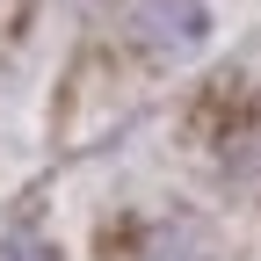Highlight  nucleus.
<instances>
[{"instance_id": "2", "label": "nucleus", "mask_w": 261, "mask_h": 261, "mask_svg": "<svg viewBox=\"0 0 261 261\" xmlns=\"http://www.w3.org/2000/svg\"><path fill=\"white\" fill-rule=\"evenodd\" d=\"M0 261H58L44 240H0Z\"/></svg>"}, {"instance_id": "1", "label": "nucleus", "mask_w": 261, "mask_h": 261, "mask_svg": "<svg viewBox=\"0 0 261 261\" xmlns=\"http://www.w3.org/2000/svg\"><path fill=\"white\" fill-rule=\"evenodd\" d=\"M123 37L160 65H181L211 44V8L203 0H123Z\"/></svg>"}]
</instances>
